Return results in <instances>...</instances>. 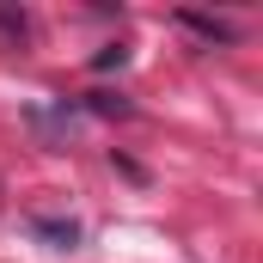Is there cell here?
<instances>
[{
    "label": "cell",
    "mask_w": 263,
    "mask_h": 263,
    "mask_svg": "<svg viewBox=\"0 0 263 263\" xmlns=\"http://www.w3.org/2000/svg\"><path fill=\"white\" fill-rule=\"evenodd\" d=\"M31 233L49 239L55 251H73L80 245V220H62V214H31Z\"/></svg>",
    "instance_id": "1"
},
{
    "label": "cell",
    "mask_w": 263,
    "mask_h": 263,
    "mask_svg": "<svg viewBox=\"0 0 263 263\" xmlns=\"http://www.w3.org/2000/svg\"><path fill=\"white\" fill-rule=\"evenodd\" d=\"M196 37H208V43H233V25H220V18H208V12H178Z\"/></svg>",
    "instance_id": "2"
},
{
    "label": "cell",
    "mask_w": 263,
    "mask_h": 263,
    "mask_svg": "<svg viewBox=\"0 0 263 263\" xmlns=\"http://www.w3.org/2000/svg\"><path fill=\"white\" fill-rule=\"evenodd\" d=\"M92 110H98V117H129V98H110V92H92Z\"/></svg>",
    "instance_id": "3"
}]
</instances>
